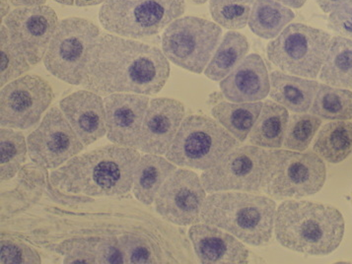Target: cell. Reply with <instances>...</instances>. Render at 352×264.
<instances>
[{
	"mask_svg": "<svg viewBox=\"0 0 352 264\" xmlns=\"http://www.w3.org/2000/svg\"><path fill=\"white\" fill-rule=\"evenodd\" d=\"M288 120L286 108L267 100L250 132V142L258 147L280 148L285 142Z\"/></svg>",
	"mask_w": 352,
	"mask_h": 264,
	"instance_id": "cell-23",
	"label": "cell"
},
{
	"mask_svg": "<svg viewBox=\"0 0 352 264\" xmlns=\"http://www.w3.org/2000/svg\"><path fill=\"white\" fill-rule=\"evenodd\" d=\"M248 52L247 38L238 32H228L206 66L204 75L212 81L223 80L246 58Z\"/></svg>",
	"mask_w": 352,
	"mask_h": 264,
	"instance_id": "cell-26",
	"label": "cell"
},
{
	"mask_svg": "<svg viewBox=\"0 0 352 264\" xmlns=\"http://www.w3.org/2000/svg\"><path fill=\"white\" fill-rule=\"evenodd\" d=\"M192 3L197 4V6H201V4L206 3L208 0H190Z\"/></svg>",
	"mask_w": 352,
	"mask_h": 264,
	"instance_id": "cell-46",
	"label": "cell"
},
{
	"mask_svg": "<svg viewBox=\"0 0 352 264\" xmlns=\"http://www.w3.org/2000/svg\"><path fill=\"white\" fill-rule=\"evenodd\" d=\"M210 2H215V3L247 4V6H251V4L255 2V0H210Z\"/></svg>",
	"mask_w": 352,
	"mask_h": 264,
	"instance_id": "cell-43",
	"label": "cell"
},
{
	"mask_svg": "<svg viewBox=\"0 0 352 264\" xmlns=\"http://www.w3.org/2000/svg\"><path fill=\"white\" fill-rule=\"evenodd\" d=\"M263 106L261 101L254 103L221 102L213 107L211 113L217 122L230 132L236 140L244 142L253 129Z\"/></svg>",
	"mask_w": 352,
	"mask_h": 264,
	"instance_id": "cell-27",
	"label": "cell"
},
{
	"mask_svg": "<svg viewBox=\"0 0 352 264\" xmlns=\"http://www.w3.org/2000/svg\"><path fill=\"white\" fill-rule=\"evenodd\" d=\"M100 239L74 240L63 243L58 249L65 254V263H99Z\"/></svg>",
	"mask_w": 352,
	"mask_h": 264,
	"instance_id": "cell-34",
	"label": "cell"
},
{
	"mask_svg": "<svg viewBox=\"0 0 352 264\" xmlns=\"http://www.w3.org/2000/svg\"><path fill=\"white\" fill-rule=\"evenodd\" d=\"M276 1L280 2L281 4L289 8L299 9L306 3L307 0H276Z\"/></svg>",
	"mask_w": 352,
	"mask_h": 264,
	"instance_id": "cell-41",
	"label": "cell"
},
{
	"mask_svg": "<svg viewBox=\"0 0 352 264\" xmlns=\"http://www.w3.org/2000/svg\"><path fill=\"white\" fill-rule=\"evenodd\" d=\"M267 154L255 145L237 147L214 167L204 170L201 183L210 193L229 190L262 192Z\"/></svg>",
	"mask_w": 352,
	"mask_h": 264,
	"instance_id": "cell-12",
	"label": "cell"
},
{
	"mask_svg": "<svg viewBox=\"0 0 352 264\" xmlns=\"http://www.w3.org/2000/svg\"><path fill=\"white\" fill-rule=\"evenodd\" d=\"M60 110L85 146L107 133L104 100L92 91L79 90L61 100Z\"/></svg>",
	"mask_w": 352,
	"mask_h": 264,
	"instance_id": "cell-18",
	"label": "cell"
},
{
	"mask_svg": "<svg viewBox=\"0 0 352 264\" xmlns=\"http://www.w3.org/2000/svg\"><path fill=\"white\" fill-rule=\"evenodd\" d=\"M106 0H75V6L78 8H84V6H98V4L103 3Z\"/></svg>",
	"mask_w": 352,
	"mask_h": 264,
	"instance_id": "cell-42",
	"label": "cell"
},
{
	"mask_svg": "<svg viewBox=\"0 0 352 264\" xmlns=\"http://www.w3.org/2000/svg\"><path fill=\"white\" fill-rule=\"evenodd\" d=\"M239 145L240 141L212 118L190 116L182 122L166 158L180 167L206 170Z\"/></svg>",
	"mask_w": 352,
	"mask_h": 264,
	"instance_id": "cell-5",
	"label": "cell"
},
{
	"mask_svg": "<svg viewBox=\"0 0 352 264\" xmlns=\"http://www.w3.org/2000/svg\"><path fill=\"white\" fill-rule=\"evenodd\" d=\"M185 9V0H106L99 20L120 37L146 38L167 28Z\"/></svg>",
	"mask_w": 352,
	"mask_h": 264,
	"instance_id": "cell-7",
	"label": "cell"
},
{
	"mask_svg": "<svg viewBox=\"0 0 352 264\" xmlns=\"http://www.w3.org/2000/svg\"><path fill=\"white\" fill-rule=\"evenodd\" d=\"M169 76V61L158 47L102 34L91 49L81 86L100 95H154Z\"/></svg>",
	"mask_w": 352,
	"mask_h": 264,
	"instance_id": "cell-1",
	"label": "cell"
},
{
	"mask_svg": "<svg viewBox=\"0 0 352 264\" xmlns=\"http://www.w3.org/2000/svg\"><path fill=\"white\" fill-rule=\"evenodd\" d=\"M9 11V6L6 0H1V19H3L4 16L8 15Z\"/></svg>",
	"mask_w": 352,
	"mask_h": 264,
	"instance_id": "cell-44",
	"label": "cell"
},
{
	"mask_svg": "<svg viewBox=\"0 0 352 264\" xmlns=\"http://www.w3.org/2000/svg\"><path fill=\"white\" fill-rule=\"evenodd\" d=\"M184 120L185 107L181 102L169 98L152 100L143 120L138 149L146 154L167 153Z\"/></svg>",
	"mask_w": 352,
	"mask_h": 264,
	"instance_id": "cell-17",
	"label": "cell"
},
{
	"mask_svg": "<svg viewBox=\"0 0 352 264\" xmlns=\"http://www.w3.org/2000/svg\"><path fill=\"white\" fill-rule=\"evenodd\" d=\"M58 3L65 4V6H74L75 0H54Z\"/></svg>",
	"mask_w": 352,
	"mask_h": 264,
	"instance_id": "cell-45",
	"label": "cell"
},
{
	"mask_svg": "<svg viewBox=\"0 0 352 264\" xmlns=\"http://www.w3.org/2000/svg\"><path fill=\"white\" fill-rule=\"evenodd\" d=\"M295 18L294 12L276 0H255L250 14V29L258 37L272 40Z\"/></svg>",
	"mask_w": 352,
	"mask_h": 264,
	"instance_id": "cell-24",
	"label": "cell"
},
{
	"mask_svg": "<svg viewBox=\"0 0 352 264\" xmlns=\"http://www.w3.org/2000/svg\"><path fill=\"white\" fill-rule=\"evenodd\" d=\"M16 8H32V6H44L47 0H9Z\"/></svg>",
	"mask_w": 352,
	"mask_h": 264,
	"instance_id": "cell-40",
	"label": "cell"
},
{
	"mask_svg": "<svg viewBox=\"0 0 352 264\" xmlns=\"http://www.w3.org/2000/svg\"><path fill=\"white\" fill-rule=\"evenodd\" d=\"M221 36V27L210 20L195 16L179 18L163 33V52L174 65L201 74L217 51Z\"/></svg>",
	"mask_w": 352,
	"mask_h": 264,
	"instance_id": "cell-9",
	"label": "cell"
},
{
	"mask_svg": "<svg viewBox=\"0 0 352 264\" xmlns=\"http://www.w3.org/2000/svg\"><path fill=\"white\" fill-rule=\"evenodd\" d=\"M224 98L232 103H254L270 92L267 66L258 54H252L220 82Z\"/></svg>",
	"mask_w": 352,
	"mask_h": 264,
	"instance_id": "cell-20",
	"label": "cell"
},
{
	"mask_svg": "<svg viewBox=\"0 0 352 264\" xmlns=\"http://www.w3.org/2000/svg\"><path fill=\"white\" fill-rule=\"evenodd\" d=\"M344 230V216L328 204L287 200L276 210V240L286 249L300 254L328 256L340 247Z\"/></svg>",
	"mask_w": 352,
	"mask_h": 264,
	"instance_id": "cell-3",
	"label": "cell"
},
{
	"mask_svg": "<svg viewBox=\"0 0 352 264\" xmlns=\"http://www.w3.org/2000/svg\"><path fill=\"white\" fill-rule=\"evenodd\" d=\"M120 247L126 256V263H162L155 252L142 236L135 235L122 236L120 239Z\"/></svg>",
	"mask_w": 352,
	"mask_h": 264,
	"instance_id": "cell-35",
	"label": "cell"
},
{
	"mask_svg": "<svg viewBox=\"0 0 352 264\" xmlns=\"http://www.w3.org/2000/svg\"><path fill=\"white\" fill-rule=\"evenodd\" d=\"M140 155L135 148L108 145L70 159L52 174L56 188L88 197H113L131 191Z\"/></svg>",
	"mask_w": 352,
	"mask_h": 264,
	"instance_id": "cell-2",
	"label": "cell"
},
{
	"mask_svg": "<svg viewBox=\"0 0 352 264\" xmlns=\"http://www.w3.org/2000/svg\"><path fill=\"white\" fill-rule=\"evenodd\" d=\"M34 163L45 169H56L82 151V141L63 111L53 107L27 140Z\"/></svg>",
	"mask_w": 352,
	"mask_h": 264,
	"instance_id": "cell-13",
	"label": "cell"
},
{
	"mask_svg": "<svg viewBox=\"0 0 352 264\" xmlns=\"http://www.w3.org/2000/svg\"><path fill=\"white\" fill-rule=\"evenodd\" d=\"M53 99L51 85L37 75L9 82L0 93V124L20 131L31 129L38 124Z\"/></svg>",
	"mask_w": 352,
	"mask_h": 264,
	"instance_id": "cell-11",
	"label": "cell"
},
{
	"mask_svg": "<svg viewBox=\"0 0 352 264\" xmlns=\"http://www.w3.org/2000/svg\"><path fill=\"white\" fill-rule=\"evenodd\" d=\"M4 24L29 63L36 65L45 58L60 22L53 8L40 6L15 9Z\"/></svg>",
	"mask_w": 352,
	"mask_h": 264,
	"instance_id": "cell-15",
	"label": "cell"
},
{
	"mask_svg": "<svg viewBox=\"0 0 352 264\" xmlns=\"http://www.w3.org/2000/svg\"><path fill=\"white\" fill-rule=\"evenodd\" d=\"M320 79L333 87L352 89V40L335 36L331 38Z\"/></svg>",
	"mask_w": 352,
	"mask_h": 264,
	"instance_id": "cell-25",
	"label": "cell"
},
{
	"mask_svg": "<svg viewBox=\"0 0 352 264\" xmlns=\"http://www.w3.org/2000/svg\"><path fill=\"white\" fill-rule=\"evenodd\" d=\"M310 111L312 115L324 120H351L352 92L347 89L321 84Z\"/></svg>",
	"mask_w": 352,
	"mask_h": 264,
	"instance_id": "cell-29",
	"label": "cell"
},
{
	"mask_svg": "<svg viewBox=\"0 0 352 264\" xmlns=\"http://www.w3.org/2000/svg\"><path fill=\"white\" fill-rule=\"evenodd\" d=\"M99 263H126L120 240L115 238L100 239Z\"/></svg>",
	"mask_w": 352,
	"mask_h": 264,
	"instance_id": "cell-38",
	"label": "cell"
},
{
	"mask_svg": "<svg viewBox=\"0 0 352 264\" xmlns=\"http://www.w3.org/2000/svg\"><path fill=\"white\" fill-rule=\"evenodd\" d=\"M107 138L120 146L136 148L149 98L133 93H115L104 99Z\"/></svg>",
	"mask_w": 352,
	"mask_h": 264,
	"instance_id": "cell-16",
	"label": "cell"
},
{
	"mask_svg": "<svg viewBox=\"0 0 352 264\" xmlns=\"http://www.w3.org/2000/svg\"><path fill=\"white\" fill-rule=\"evenodd\" d=\"M321 124L322 120L316 116H292L288 120L283 145L287 149L304 151L312 142Z\"/></svg>",
	"mask_w": 352,
	"mask_h": 264,
	"instance_id": "cell-32",
	"label": "cell"
},
{
	"mask_svg": "<svg viewBox=\"0 0 352 264\" xmlns=\"http://www.w3.org/2000/svg\"><path fill=\"white\" fill-rule=\"evenodd\" d=\"M270 98L294 113L310 110L320 84L295 75L274 72L270 74Z\"/></svg>",
	"mask_w": 352,
	"mask_h": 264,
	"instance_id": "cell-21",
	"label": "cell"
},
{
	"mask_svg": "<svg viewBox=\"0 0 352 264\" xmlns=\"http://www.w3.org/2000/svg\"><path fill=\"white\" fill-rule=\"evenodd\" d=\"M0 86L4 87L9 82L19 78L30 69L28 59L21 47L11 38L6 26L0 30Z\"/></svg>",
	"mask_w": 352,
	"mask_h": 264,
	"instance_id": "cell-31",
	"label": "cell"
},
{
	"mask_svg": "<svg viewBox=\"0 0 352 264\" xmlns=\"http://www.w3.org/2000/svg\"><path fill=\"white\" fill-rule=\"evenodd\" d=\"M206 199L201 179L190 170H175L163 184L155 198L156 211L168 222L190 226L201 221Z\"/></svg>",
	"mask_w": 352,
	"mask_h": 264,
	"instance_id": "cell-14",
	"label": "cell"
},
{
	"mask_svg": "<svg viewBox=\"0 0 352 264\" xmlns=\"http://www.w3.org/2000/svg\"><path fill=\"white\" fill-rule=\"evenodd\" d=\"M329 27L342 37L352 40V0L345 2L331 13Z\"/></svg>",
	"mask_w": 352,
	"mask_h": 264,
	"instance_id": "cell-37",
	"label": "cell"
},
{
	"mask_svg": "<svg viewBox=\"0 0 352 264\" xmlns=\"http://www.w3.org/2000/svg\"><path fill=\"white\" fill-rule=\"evenodd\" d=\"M251 10V6L247 4L210 2L211 17L225 29H244L249 23Z\"/></svg>",
	"mask_w": 352,
	"mask_h": 264,
	"instance_id": "cell-33",
	"label": "cell"
},
{
	"mask_svg": "<svg viewBox=\"0 0 352 264\" xmlns=\"http://www.w3.org/2000/svg\"><path fill=\"white\" fill-rule=\"evenodd\" d=\"M28 144L24 135L11 129L0 131V179L9 181L19 172L26 160Z\"/></svg>",
	"mask_w": 352,
	"mask_h": 264,
	"instance_id": "cell-30",
	"label": "cell"
},
{
	"mask_svg": "<svg viewBox=\"0 0 352 264\" xmlns=\"http://www.w3.org/2000/svg\"><path fill=\"white\" fill-rule=\"evenodd\" d=\"M0 248L2 264L41 263V257L38 252L25 243L12 240H2Z\"/></svg>",
	"mask_w": 352,
	"mask_h": 264,
	"instance_id": "cell-36",
	"label": "cell"
},
{
	"mask_svg": "<svg viewBox=\"0 0 352 264\" xmlns=\"http://www.w3.org/2000/svg\"><path fill=\"white\" fill-rule=\"evenodd\" d=\"M188 236L195 254L204 264L249 263V250L236 236L212 225H192Z\"/></svg>",
	"mask_w": 352,
	"mask_h": 264,
	"instance_id": "cell-19",
	"label": "cell"
},
{
	"mask_svg": "<svg viewBox=\"0 0 352 264\" xmlns=\"http://www.w3.org/2000/svg\"><path fill=\"white\" fill-rule=\"evenodd\" d=\"M175 170V164L160 155L146 154L140 157L133 177V190L136 199L146 206L153 204L163 184Z\"/></svg>",
	"mask_w": 352,
	"mask_h": 264,
	"instance_id": "cell-22",
	"label": "cell"
},
{
	"mask_svg": "<svg viewBox=\"0 0 352 264\" xmlns=\"http://www.w3.org/2000/svg\"><path fill=\"white\" fill-rule=\"evenodd\" d=\"M327 177L324 160L315 152L274 150L267 152L263 192L276 199L316 195Z\"/></svg>",
	"mask_w": 352,
	"mask_h": 264,
	"instance_id": "cell-6",
	"label": "cell"
},
{
	"mask_svg": "<svg viewBox=\"0 0 352 264\" xmlns=\"http://www.w3.org/2000/svg\"><path fill=\"white\" fill-rule=\"evenodd\" d=\"M276 204L254 192H214L206 197L201 219L220 228L247 245L261 247L272 240Z\"/></svg>",
	"mask_w": 352,
	"mask_h": 264,
	"instance_id": "cell-4",
	"label": "cell"
},
{
	"mask_svg": "<svg viewBox=\"0 0 352 264\" xmlns=\"http://www.w3.org/2000/svg\"><path fill=\"white\" fill-rule=\"evenodd\" d=\"M313 150L329 163L344 161L352 154V122L340 120L324 124L318 134Z\"/></svg>",
	"mask_w": 352,
	"mask_h": 264,
	"instance_id": "cell-28",
	"label": "cell"
},
{
	"mask_svg": "<svg viewBox=\"0 0 352 264\" xmlns=\"http://www.w3.org/2000/svg\"><path fill=\"white\" fill-rule=\"evenodd\" d=\"M331 37L307 25L289 24L267 45V58L281 72L315 79L330 49Z\"/></svg>",
	"mask_w": 352,
	"mask_h": 264,
	"instance_id": "cell-8",
	"label": "cell"
},
{
	"mask_svg": "<svg viewBox=\"0 0 352 264\" xmlns=\"http://www.w3.org/2000/svg\"><path fill=\"white\" fill-rule=\"evenodd\" d=\"M100 36L94 23L67 18L58 24L44 58L50 74L72 85H81L91 49Z\"/></svg>",
	"mask_w": 352,
	"mask_h": 264,
	"instance_id": "cell-10",
	"label": "cell"
},
{
	"mask_svg": "<svg viewBox=\"0 0 352 264\" xmlns=\"http://www.w3.org/2000/svg\"><path fill=\"white\" fill-rule=\"evenodd\" d=\"M349 0H316L319 8L324 13H331Z\"/></svg>",
	"mask_w": 352,
	"mask_h": 264,
	"instance_id": "cell-39",
	"label": "cell"
}]
</instances>
